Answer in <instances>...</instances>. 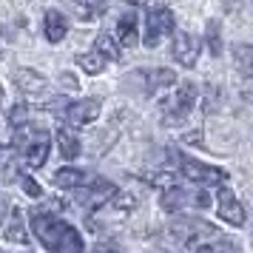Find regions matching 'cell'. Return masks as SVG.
Here are the masks:
<instances>
[{"label": "cell", "mask_w": 253, "mask_h": 253, "mask_svg": "<svg viewBox=\"0 0 253 253\" xmlns=\"http://www.w3.org/2000/svg\"><path fill=\"white\" fill-rule=\"evenodd\" d=\"M32 228L35 236L40 239V245L48 253H83V236L77 233V228H71L69 222H63L60 216H54L51 211H32Z\"/></svg>", "instance_id": "cell-1"}, {"label": "cell", "mask_w": 253, "mask_h": 253, "mask_svg": "<svg viewBox=\"0 0 253 253\" xmlns=\"http://www.w3.org/2000/svg\"><path fill=\"white\" fill-rule=\"evenodd\" d=\"M14 148H20L23 160L29 168H40L48 160V148H51V137L48 131L35 126H23L17 128V139H14Z\"/></svg>", "instance_id": "cell-2"}, {"label": "cell", "mask_w": 253, "mask_h": 253, "mask_svg": "<svg viewBox=\"0 0 253 253\" xmlns=\"http://www.w3.org/2000/svg\"><path fill=\"white\" fill-rule=\"evenodd\" d=\"M160 205H162V211H168V213H179L185 208H199V211H205V208H211V196H208L205 188L188 191V188L173 185V188H165V191H162Z\"/></svg>", "instance_id": "cell-3"}, {"label": "cell", "mask_w": 253, "mask_h": 253, "mask_svg": "<svg viewBox=\"0 0 253 253\" xmlns=\"http://www.w3.org/2000/svg\"><path fill=\"white\" fill-rule=\"evenodd\" d=\"M179 171H182V176L188 182L199 185V188H208V185L225 188V182H228V171H225V168L205 165V162L191 160V157H179Z\"/></svg>", "instance_id": "cell-4"}, {"label": "cell", "mask_w": 253, "mask_h": 253, "mask_svg": "<svg viewBox=\"0 0 253 253\" xmlns=\"http://www.w3.org/2000/svg\"><path fill=\"white\" fill-rule=\"evenodd\" d=\"M219 228H213L211 222L205 219H194V216H185V219H176L168 225V233H171L173 239L185 245V248H196L199 242H205L208 236H213Z\"/></svg>", "instance_id": "cell-5"}, {"label": "cell", "mask_w": 253, "mask_h": 253, "mask_svg": "<svg viewBox=\"0 0 253 253\" xmlns=\"http://www.w3.org/2000/svg\"><path fill=\"white\" fill-rule=\"evenodd\" d=\"M194 103H196V85L194 83H182V85H179V88L162 103V111H165L162 123H165V126H176V123H182L185 117L191 114Z\"/></svg>", "instance_id": "cell-6"}, {"label": "cell", "mask_w": 253, "mask_h": 253, "mask_svg": "<svg viewBox=\"0 0 253 253\" xmlns=\"http://www.w3.org/2000/svg\"><path fill=\"white\" fill-rule=\"evenodd\" d=\"M173 32V12L168 6H154L145 17V46L154 48L165 35Z\"/></svg>", "instance_id": "cell-7"}, {"label": "cell", "mask_w": 253, "mask_h": 253, "mask_svg": "<svg viewBox=\"0 0 253 253\" xmlns=\"http://www.w3.org/2000/svg\"><path fill=\"white\" fill-rule=\"evenodd\" d=\"M114 196H117V188L108 182V179H94V182L83 185V188L74 191V199H77V205H83V208H103V205H108Z\"/></svg>", "instance_id": "cell-8"}, {"label": "cell", "mask_w": 253, "mask_h": 253, "mask_svg": "<svg viewBox=\"0 0 253 253\" xmlns=\"http://www.w3.org/2000/svg\"><path fill=\"white\" fill-rule=\"evenodd\" d=\"M199 51H202V40L191 32H176L171 43V57L185 66V69H194L196 60H199Z\"/></svg>", "instance_id": "cell-9"}, {"label": "cell", "mask_w": 253, "mask_h": 253, "mask_svg": "<svg viewBox=\"0 0 253 253\" xmlns=\"http://www.w3.org/2000/svg\"><path fill=\"white\" fill-rule=\"evenodd\" d=\"M216 211H219V219L233 225V228L245 225V208L239 205V199L233 196L230 188H219L216 191Z\"/></svg>", "instance_id": "cell-10"}, {"label": "cell", "mask_w": 253, "mask_h": 253, "mask_svg": "<svg viewBox=\"0 0 253 253\" xmlns=\"http://www.w3.org/2000/svg\"><path fill=\"white\" fill-rule=\"evenodd\" d=\"M100 117V100H80V103H71L69 111H66V123L71 128H80V126H88Z\"/></svg>", "instance_id": "cell-11"}, {"label": "cell", "mask_w": 253, "mask_h": 253, "mask_svg": "<svg viewBox=\"0 0 253 253\" xmlns=\"http://www.w3.org/2000/svg\"><path fill=\"white\" fill-rule=\"evenodd\" d=\"M194 253H239V242L233 239V236H225V233H213V236H208L205 242H199L194 248Z\"/></svg>", "instance_id": "cell-12"}, {"label": "cell", "mask_w": 253, "mask_h": 253, "mask_svg": "<svg viewBox=\"0 0 253 253\" xmlns=\"http://www.w3.org/2000/svg\"><path fill=\"white\" fill-rule=\"evenodd\" d=\"M43 32H46V40L48 43H60L66 32H69V20H66V14L57 12V9H48L46 17H43Z\"/></svg>", "instance_id": "cell-13"}, {"label": "cell", "mask_w": 253, "mask_h": 253, "mask_svg": "<svg viewBox=\"0 0 253 253\" xmlns=\"http://www.w3.org/2000/svg\"><path fill=\"white\" fill-rule=\"evenodd\" d=\"M230 54H233V66L239 71V77L251 80L253 77V46L251 43H236L230 48Z\"/></svg>", "instance_id": "cell-14"}, {"label": "cell", "mask_w": 253, "mask_h": 253, "mask_svg": "<svg viewBox=\"0 0 253 253\" xmlns=\"http://www.w3.org/2000/svg\"><path fill=\"white\" fill-rule=\"evenodd\" d=\"M117 40H120V46H137V14H123L117 20Z\"/></svg>", "instance_id": "cell-15"}, {"label": "cell", "mask_w": 253, "mask_h": 253, "mask_svg": "<svg viewBox=\"0 0 253 253\" xmlns=\"http://www.w3.org/2000/svg\"><path fill=\"white\" fill-rule=\"evenodd\" d=\"M14 83H17V88L26 91V94H40L46 88V80L32 69H17L14 71Z\"/></svg>", "instance_id": "cell-16"}, {"label": "cell", "mask_w": 253, "mask_h": 253, "mask_svg": "<svg viewBox=\"0 0 253 253\" xmlns=\"http://www.w3.org/2000/svg\"><path fill=\"white\" fill-rule=\"evenodd\" d=\"M142 80H145V91L154 94V91H160V88L173 85V83H176V74H173L171 69H154V71H145Z\"/></svg>", "instance_id": "cell-17"}, {"label": "cell", "mask_w": 253, "mask_h": 253, "mask_svg": "<svg viewBox=\"0 0 253 253\" xmlns=\"http://www.w3.org/2000/svg\"><path fill=\"white\" fill-rule=\"evenodd\" d=\"M54 185L57 188H69V191H77L83 185H88V176L80 171V168H60L54 173Z\"/></svg>", "instance_id": "cell-18"}, {"label": "cell", "mask_w": 253, "mask_h": 253, "mask_svg": "<svg viewBox=\"0 0 253 253\" xmlns=\"http://www.w3.org/2000/svg\"><path fill=\"white\" fill-rule=\"evenodd\" d=\"M57 145H60V154L63 160H77L80 157V139L71 128H60L57 131Z\"/></svg>", "instance_id": "cell-19"}, {"label": "cell", "mask_w": 253, "mask_h": 253, "mask_svg": "<svg viewBox=\"0 0 253 253\" xmlns=\"http://www.w3.org/2000/svg\"><path fill=\"white\" fill-rule=\"evenodd\" d=\"M6 239L17 242V245H26V242H29V233H26V225H23V211H20V208H14L12 216H9V225H6Z\"/></svg>", "instance_id": "cell-20"}, {"label": "cell", "mask_w": 253, "mask_h": 253, "mask_svg": "<svg viewBox=\"0 0 253 253\" xmlns=\"http://www.w3.org/2000/svg\"><path fill=\"white\" fill-rule=\"evenodd\" d=\"M0 176L3 179H14L17 173V148L14 145H0Z\"/></svg>", "instance_id": "cell-21"}, {"label": "cell", "mask_w": 253, "mask_h": 253, "mask_svg": "<svg viewBox=\"0 0 253 253\" xmlns=\"http://www.w3.org/2000/svg\"><path fill=\"white\" fill-rule=\"evenodd\" d=\"M94 51H100L105 60H120V46H117V40L108 32L103 35H97V43H94Z\"/></svg>", "instance_id": "cell-22"}, {"label": "cell", "mask_w": 253, "mask_h": 253, "mask_svg": "<svg viewBox=\"0 0 253 253\" xmlns=\"http://www.w3.org/2000/svg\"><path fill=\"white\" fill-rule=\"evenodd\" d=\"M77 63H80V69L85 71V74H100V71L105 69V57L100 54V51H88V54H80V57H77Z\"/></svg>", "instance_id": "cell-23"}, {"label": "cell", "mask_w": 253, "mask_h": 253, "mask_svg": "<svg viewBox=\"0 0 253 253\" xmlns=\"http://www.w3.org/2000/svg\"><path fill=\"white\" fill-rule=\"evenodd\" d=\"M108 6V0H80V9H83V20H94L100 17Z\"/></svg>", "instance_id": "cell-24"}, {"label": "cell", "mask_w": 253, "mask_h": 253, "mask_svg": "<svg viewBox=\"0 0 253 253\" xmlns=\"http://www.w3.org/2000/svg\"><path fill=\"white\" fill-rule=\"evenodd\" d=\"M208 46H211V54H213V57L222 54V37H219V23L216 20L208 26Z\"/></svg>", "instance_id": "cell-25"}, {"label": "cell", "mask_w": 253, "mask_h": 253, "mask_svg": "<svg viewBox=\"0 0 253 253\" xmlns=\"http://www.w3.org/2000/svg\"><path fill=\"white\" fill-rule=\"evenodd\" d=\"M9 123H12L14 128L29 126V111H26V105H14V108H12V114H9Z\"/></svg>", "instance_id": "cell-26"}, {"label": "cell", "mask_w": 253, "mask_h": 253, "mask_svg": "<svg viewBox=\"0 0 253 253\" xmlns=\"http://www.w3.org/2000/svg\"><path fill=\"white\" fill-rule=\"evenodd\" d=\"M17 179H20V185H23V191H26L29 196H40V194H43V191H40V185H37L35 179H32V176H26V173H20Z\"/></svg>", "instance_id": "cell-27"}, {"label": "cell", "mask_w": 253, "mask_h": 253, "mask_svg": "<svg viewBox=\"0 0 253 253\" xmlns=\"http://www.w3.org/2000/svg\"><path fill=\"white\" fill-rule=\"evenodd\" d=\"M88 253H120V245H117V242H100V245H94Z\"/></svg>", "instance_id": "cell-28"}, {"label": "cell", "mask_w": 253, "mask_h": 253, "mask_svg": "<svg viewBox=\"0 0 253 253\" xmlns=\"http://www.w3.org/2000/svg\"><path fill=\"white\" fill-rule=\"evenodd\" d=\"M3 216H6V202L0 199V222H3Z\"/></svg>", "instance_id": "cell-29"}, {"label": "cell", "mask_w": 253, "mask_h": 253, "mask_svg": "<svg viewBox=\"0 0 253 253\" xmlns=\"http://www.w3.org/2000/svg\"><path fill=\"white\" fill-rule=\"evenodd\" d=\"M126 3H131V6H142L145 0H126Z\"/></svg>", "instance_id": "cell-30"}, {"label": "cell", "mask_w": 253, "mask_h": 253, "mask_svg": "<svg viewBox=\"0 0 253 253\" xmlns=\"http://www.w3.org/2000/svg\"><path fill=\"white\" fill-rule=\"evenodd\" d=\"M0 253H3V251H0Z\"/></svg>", "instance_id": "cell-31"}]
</instances>
